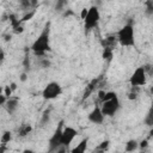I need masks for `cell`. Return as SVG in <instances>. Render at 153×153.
Wrapping results in <instances>:
<instances>
[{"label": "cell", "instance_id": "obj_1", "mask_svg": "<svg viewBox=\"0 0 153 153\" xmlns=\"http://www.w3.org/2000/svg\"><path fill=\"white\" fill-rule=\"evenodd\" d=\"M50 50V22L45 23L41 33L31 44V51L36 56H44Z\"/></svg>", "mask_w": 153, "mask_h": 153}, {"label": "cell", "instance_id": "obj_2", "mask_svg": "<svg viewBox=\"0 0 153 153\" xmlns=\"http://www.w3.org/2000/svg\"><path fill=\"white\" fill-rule=\"evenodd\" d=\"M117 42L121 47L130 48L135 45V30L131 23L124 24L116 33Z\"/></svg>", "mask_w": 153, "mask_h": 153}, {"label": "cell", "instance_id": "obj_3", "mask_svg": "<svg viewBox=\"0 0 153 153\" xmlns=\"http://www.w3.org/2000/svg\"><path fill=\"white\" fill-rule=\"evenodd\" d=\"M100 22V12H99V8L94 5H92L90 8H88V12H87V16L86 18L84 19V29H85V32L88 33L90 31L94 30L98 24Z\"/></svg>", "mask_w": 153, "mask_h": 153}, {"label": "cell", "instance_id": "obj_4", "mask_svg": "<svg viewBox=\"0 0 153 153\" xmlns=\"http://www.w3.org/2000/svg\"><path fill=\"white\" fill-rule=\"evenodd\" d=\"M121 108V102H120V98L118 96H114L112 98L108 99V100H104L100 104V109H102V112L104 114L105 117H112L117 114V111L120 110Z\"/></svg>", "mask_w": 153, "mask_h": 153}, {"label": "cell", "instance_id": "obj_5", "mask_svg": "<svg viewBox=\"0 0 153 153\" xmlns=\"http://www.w3.org/2000/svg\"><path fill=\"white\" fill-rule=\"evenodd\" d=\"M62 94V86L57 81H50L48 82L44 88L42 90V97L45 100H53L56 99Z\"/></svg>", "mask_w": 153, "mask_h": 153}, {"label": "cell", "instance_id": "obj_6", "mask_svg": "<svg viewBox=\"0 0 153 153\" xmlns=\"http://www.w3.org/2000/svg\"><path fill=\"white\" fill-rule=\"evenodd\" d=\"M147 82V72L143 66H140L137 68H135V71L131 73L130 78H129V84L131 87L137 88L141 86H145Z\"/></svg>", "mask_w": 153, "mask_h": 153}, {"label": "cell", "instance_id": "obj_7", "mask_svg": "<svg viewBox=\"0 0 153 153\" xmlns=\"http://www.w3.org/2000/svg\"><path fill=\"white\" fill-rule=\"evenodd\" d=\"M62 130H63V122L61 121L57 126V128L54 130L53 135L50 136L49 141H48V146H49V153H56L62 146H61V135H62Z\"/></svg>", "mask_w": 153, "mask_h": 153}, {"label": "cell", "instance_id": "obj_8", "mask_svg": "<svg viewBox=\"0 0 153 153\" xmlns=\"http://www.w3.org/2000/svg\"><path fill=\"white\" fill-rule=\"evenodd\" d=\"M76 135H78V130L74 127H72V126L63 127L62 135H61V146L62 147H68L73 142V140L75 139Z\"/></svg>", "mask_w": 153, "mask_h": 153}, {"label": "cell", "instance_id": "obj_9", "mask_svg": "<svg viewBox=\"0 0 153 153\" xmlns=\"http://www.w3.org/2000/svg\"><path fill=\"white\" fill-rule=\"evenodd\" d=\"M104 118H105V116H104V114L102 112V109H100L99 105H96V106L88 112V115H87V120H88L91 123H93V124H102V123L104 122Z\"/></svg>", "mask_w": 153, "mask_h": 153}, {"label": "cell", "instance_id": "obj_10", "mask_svg": "<svg viewBox=\"0 0 153 153\" xmlns=\"http://www.w3.org/2000/svg\"><path fill=\"white\" fill-rule=\"evenodd\" d=\"M4 108L6 109V111H7L10 115H13V114L18 110V108H19V99H18L17 97H11V98H8L7 102H6V104L4 105Z\"/></svg>", "mask_w": 153, "mask_h": 153}, {"label": "cell", "instance_id": "obj_11", "mask_svg": "<svg viewBox=\"0 0 153 153\" xmlns=\"http://www.w3.org/2000/svg\"><path fill=\"white\" fill-rule=\"evenodd\" d=\"M87 145H88V139H87V137H84L75 147L72 148L71 153H86V151H87Z\"/></svg>", "mask_w": 153, "mask_h": 153}, {"label": "cell", "instance_id": "obj_12", "mask_svg": "<svg viewBox=\"0 0 153 153\" xmlns=\"http://www.w3.org/2000/svg\"><path fill=\"white\" fill-rule=\"evenodd\" d=\"M137 148H139V141L135 140V139L128 140V141L126 142V145H124V151L128 152V153L134 152V151H136Z\"/></svg>", "mask_w": 153, "mask_h": 153}, {"label": "cell", "instance_id": "obj_13", "mask_svg": "<svg viewBox=\"0 0 153 153\" xmlns=\"http://www.w3.org/2000/svg\"><path fill=\"white\" fill-rule=\"evenodd\" d=\"M31 131H32V126H31V124H27V123H23V124L19 127V129H18V135H19L20 137H25V136H27Z\"/></svg>", "mask_w": 153, "mask_h": 153}, {"label": "cell", "instance_id": "obj_14", "mask_svg": "<svg viewBox=\"0 0 153 153\" xmlns=\"http://www.w3.org/2000/svg\"><path fill=\"white\" fill-rule=\"evenodd\" d=\"M143 122H145V124H146L147 127L153 128V104L149 106V109H148V111H147V114H146V116H145Z\"/></svg>", "mask_w": 153, "mask_h": 153}, {"label": "cell", "instance_id": "obj_15", "mask_svg": "<svg viewBox=\"0 0 153 153\" xmlns=\"http://www.w3.org/2000/svg\"><path fill=\"white\" fill-rule=\"evenodd\" d=\"M49 122H50V110H49V109H47V110H44V111H43V114H42V116H41L39 126L43 128V127H45Z\"/></svg>", "mask_w": 153, "mask_h": 153}, {"label": "cell", "instance_id": "obj_16", "mask_svg": "<svg viewBox=\"0 0 153 153\" xmlns=\"http://www.w3.org/2000/svg\"><path fill=\"white\" fill-rule=\"evenodd\" d=\"M11 140H12V131L11 130H5L1 135V146H6L7 143H10Z\"/></svg>", "mask_w": 153, "mask_h": 153}, {"label": "cell", "instance_id": "obj_17", "mask_svg": "<svg viewBox=\"0 0 153 153\" xmlns=\"http://www.w3.org/2000/svg\"><path fill=\"white\" fill-rule=\"evenodd\" d=\"M145 6H146V10H145V13L147 17H153V1L149 0V1H146L145 2Z\"/></svg>", "mask_w": 153, "mask_h": 153}, {"label": "cell", "instance_id": "obj_18", "mask_svg": "<svg viewBox=\"0 0 153 153\" xmlns=\"http://www.w3.org/2000/svg\"><path fill=\"white\" fill-rule=\"evenodd\" d=\"M112 51H114V49L104 48L103 49V59L106 60V61H111V59H112Z\"/></svg>", "mask_w": 153, "mask_h": 153}, {"label": "cell", "instance_id": "obj_19", "mask_svg": "<svg viewBox=\"0 0 153 153\" xmlns=\"http://www.w3.org/2000/svg\"><path fill=\"white\" fill-rule=\"evenodd\" d=\"M109 147H110V141H109V140H104V141H102V142L97 146V148H99V149L103 151L104 153L109 149Z\"/></svg>", "mask_w": 153, "mask_h": 153}, {"label": "cell", "instance_id": "obj_20", "mask_svg": "<svg viewBox=\"0 0 153 153\" xmlns=\"http://www.w3.org/2000/svg\"><path fill=\"white\" fill-rule=\"evenodd\" d=\"M35 13H36V10H35V8L30 10V12H27V13H26L25 16H23V18L20 19V20H22V23H23V22H26V20H30V19L35 16Z\"/></svg>", "mask_w": 153, "mask_h": 153}, {"label": "cell", "instance_id": "obj_21", "mask_svg": "<svg viewBox=\"0 0 153 153\" xmlns=\"http://www.w3.org/2000/svg\"><path fill=\"white\" fill-rule=\"evenodd\" d=\"M12 88H11V86L10 85H7V86H5V88H4V94L7 97V98H11L12 97Z\"/></svg>", "mask_w": 153, "mask_h": 153}, {"label": "cell", "instance_id": "obj_22", "mask_svg": "<svg viewBox=\"0 0 153 153\" xmlns=\"http://www.w3.org/2000/svg\"><path fill=\"white\" fill-rule=\"evenodd\" d=\"M147 146H148V140L147 139H145L141 142H139V148H141V151H143L145 148H147Z\"/></svg>", "mask_w": 153, "mask_h": 153}, {"label": "cell", "instance_id": "obj_23", "mask_svg": "<svg viewBox=\"0 0 153 153\" xmlns=\"http://www.w3.org/2000/svg\"><path fill=\"white\" fill-rule=\"evenodd\" d=\"M87 12H88V8H86V7H84V8L81 10L80 17H81V19H82V20H84L85 18H86V16H87Z\"/></svg>", "mask_w": 153, "mask_h": 153}, {"label": "cell", "instance_id": "obj_24", "mask_svg": "<svg viewBox=\"0 0 153 153\" xmlns=\"http://www.w3.org/2000/svg\"><path fill=\"white\" fill-rule=\"evenodd\" d=\"M66 4H67L66 1H59V2L56 4V11H62L61 7H62L63 5H66Z\"/></svg>", "mask_w": 153, "mask_h": 153}, {"label": "cell", "instance_id": "obj_25", "mask_svg": "<svg viewBox=\"0 0 153 153\" xmlns=\"http://www.w3.org/2000/svg\"><path fill=\"white\" fill-rule=\"evenodd\" d=\"M26 79H27V73L26 72H23L22 74H20V81H26Z\"/></svg>", "mask_w": 153, "mask_h": 153}, {"label": "cell", "instance_id": "obj_26", "mask_svg": "<svg viewBox=\"0 0 153 153\" xmlns=\"http://www.w3.org/2000/svg\"><path fill=\"white\" fill-rule=\"evenodd\" d=\"M42 66H43L44 68H47V67L50 66V62H49L48 60H43V61H42Z\"/></svg>", "mask_w": 153, "mask_h": 153}, {"label": "cell", "instance_id": "obj_27", "mask_svg": "<svg viewBox=\"0 0 153 153\" xmlns=\"http://www.w3.org/2000/svg\"><path fill=\"white\" fill-rule=\"evenodd\" d=\"M128 98H129V99H135V98H136V93H134L133 91H131V92H129Z\"/></svg>", "mask_w": 153, "mask_h": 153}, {"label": "cell", "instance_id": "obj_28", "mask_svg": "<svg viewBox=\"0 0 153 153\" xmlns=\"http://www.w3.org/2000/svg\"><path fill=\"white\" fill-rule=\"evenodd\" d=\"M0 60H1V63L4 62V60H5V51L1 49V54H0Z\"/></svg>", "mask_w": 153, "mask_h": 153}, {"label": "cell", "instance_id": "obj_29", "mask_svg": "<svg viewBox=\"0 0 153 153\" xmlns=\"http://www.w3.org/2000/svg\"><path fill=\"white\" fill-rule=\"evenodd\" d=\"M56 153H67V151H66V147H61Z\"/></svg>", "mask_w": 153, "mask_h": 153}, {"label": "cell", "instance_id": "obj_30", "mask_svg": "<svg viewBox=\"0 0 153 153\" xmlns=\"http://www.w3.org/2000/svg\"><path fill=\"white\" fill-rule=\"evenodd\" d=\"M10 86H11L12 91H14V90L17 88V84H16V82H11V84H10Z\"/></svg>", "mask_w": 153, "mask_h": 153}, {"label": "cell", "instance_id": "obj_31", "mask_svg": "<svg viewBox=\"0 0 153 153\" xmlns=\"http://www.w3.org/2000/svg\"><path fill=\"white\" fill-rule=\"evenodd\" d=\"M22 153H35V152H33L32 149H24Z\"/></svg>", "mask_w": 153, "mask_h": 153}, {"label": "cell", "instance_id": "obj_32", "mask_svg": "<svg viewBox=\"0 0 153 153\" xmlns=\"http://www.w3.org/2000/svg\"><path fill=\"white\" fill-rule=\"evenodd\" d=\"M149 135H148V137H153V128H151V130H149V133H148Z\"/></svg>", "mask_w": 153, "mask_h": 153}, {"label": "cell", "instance_id": "obj_33", "mask_svg": "<svg viewBox=\"0 0 153 153\" xmlns=\"http://www.w3.org/2000/svg\"><path fill=\"white\" fill-rule=\"evenodd\" d=\"M140 153H145V149H143V151H141V152H140Z\"/></svg>", "mask_w": 153, "mask_h": 153}]
</instances>
